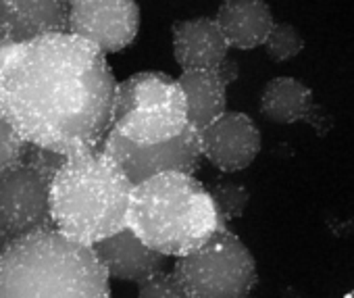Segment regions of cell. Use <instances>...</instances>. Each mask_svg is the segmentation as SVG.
Wrapping results in <instances>:
<instances>
[{"instance_id": "3957f363", "label": "cell", "mask_w": 354, "mask_h": 298, "mask_svg": "<svg viewBox=\"0 0 354 298\" xmlns=\"http://www.w3.org/2000/svg\"><path fill=\"white\" fill-rule=\"evenodd\" d=\"M127 227L167 257H186L227 225L194 174L167 171L133 186Z\"/></svg>"}, {"instance_id": "484cf974", "label": "cell", "mask_w": 354, "mask_h": 298, "mask_svg": "<svg viewBox=\"0 0 354 298\" xmlns=\"http://www.w3.org/2000/svg\"><path fill=\"white\" fill-rule=\"evenodd\" d=\"M244 298H257V296H252V294H248V296H244Z\"/></svg>"}, {"instance_id": "7a4b0ae2", "label": "cell", "mask_w": 354, "mask_h": 298, "mask_svg": "<svg viewBox=\"0 0 354 298\" xmlns=\"http://www.w3.org/2000/svg\"><path fill=\"white\" fill-rule=\"evenodd\" d=\"M94 248L57 227L15 238L0 257V298H111Z\"/></svg>"}, {"instance_id": "8fae6325", "label": "cell", "mask_w": 354, "mask_h": 298, "mask_svg": "<svg viewBox=\"0 0 354 298\" xmlns=\"http://www.w3.org/2000/svg\"><path fill=\"white\" fill-rule=\"evenodd\" d=\"M230 42L215 17L173 24V57L184 71L217 69L227 61Z\"/></svg>"}, {"instance_id": "44dd1931", "label": "cell", "mask_w": 354, "mask_h": 298, "mask_svg": "<svg viewBox=\"0 0 354 298\" xmlns=\"http://www.w3.org/2000/svg\"><path fill=\"white\" fill-rule=\"evenodd\" d=\"M26 144L28 142L9 119L0 121V171L21 161Z\"/></svg>"}, {"instance_id": "6da1fadb", "label": "cell", "mask_w": 354, "mask_h": 298, "mask_svg": "<svg viewBox=\"0 0 354 298\" xmlns=\"http://www.w3.org/2000/svg\"><path fill=\"white\" fill-rule=\"evenodd\" d=\"M0 86L24 140L67 157L98 151L113 125L117 82L106 57L71 32L0 46Z\"/></svg>"}, {"instance_id": "277c9868", "label": "cell", "mask_w": 354, "mask_h": 298, "mask_svg": "<svg viewBox=\"0 0 354 298\" xmlns=\"http://www.w3.org/2000/svg\"><path fill=\"white\" fill-rule=\"evenodd\" d=\"M133 184L102 148L69 157L50 184L55 227L75 242H96L127 227Z\"/></svg>"}, {"instance_id": "8992f818", "label": "cell", "mask_w": 354, "mask_h": 298, "mask_svg": "<svg viewBox=\"0 0 354 298\" xmlns=\"http://www.w3.org/2000/svg\"><path fill=\"white\" fill-rule=\"evenodd\" d=\"M173 273L190 298H244L259 283L252 252L230 227H221L203 248L177 257Z\"/></svg>"}, {"instance_id": "7c38bea8", "label": "cell", "mask_w": 354, "mask_h": 298, "mask_svg": "<svg viewBox=\"0 0 354 298\" xmlns=\"http://www.w3.org/2000/svg\"><path fill=\"white\" fill-rule=\"evenodd\" d=\"M92 248L104 265L109 277L115 279L140 283L150 275L165 271L162 267L167 254L150 248L144 240L136 236L131 227H123L121 232L96 242Z\"/></svg>"}, {"instance_id": "ba28073f", "label": "cell", "mask_w": 354, "mask_h": 298, "mask_svg": "<svg viewBox=\"0 0 354 298\" xmlns=\"http://www.w3.org/2000/svg\"><path fill=\"white\" fill-rule=\"evenodd\" d=\"M50 180L24 161L0 171V232L24 238L55 227Z\"/></svg>"}, {"instance_id": "2e32d148", "label": "cell", "mask_w": 354, "mask_h": 298, "mask_svg": "<svg viewBox=\"0 0 354 298\" xmlns=\"http://www.w3.org/2000/svg\"><path fill=\"white\" fill-rule=\"evenodd\" d=\"M232 48L252 50L265 44L273 30V13L265 0H223L215 15Z\"/></svg>"}, {"instance_id": "4fadbf2b", "label": "cell", "mask_w": 354, "mask_h": 298, "mask_svg": "<svg viewBox=\"0 0 354 298\" xmlns=\"http://www.w3.org/2000/svg\"><path fill=\"white\" fill-rule=\"evenodd\" d=\"M261 113L265 119L281 125L306 121L319 133H325L329 119L317 106L313 90L296 77H275L261 94Z\"/></svg>"}, {"instance_id": "e0dca14e", "label": "cell", "mask_w": 354, "mask_h": 298, "mask_svg": "<svg viewBox=\"0 0 354 298\" xmlns=\"http://www.w3.org/2000/svg\"><path fill=\"white\" fill-rule=\"evenodd\" d=\"M209 192H211L215 207H217L225 225L234 219H240L248 207V201H250L248 188L242 184L230 182V180H215L209 186Z\"/></svg>"}, {"instance_id": "ac0fdd59", "label": "cell", "mask_w": 354, "mask_h": 298, "mask_svg": "<svg viewBox=\"0 0 354 298\" xmlns=\"http://www.w3.org/2000/svg\"><path fill=\"white\" fill-rule=\"evenodd\" d=\"M265 53L275 63H286L298 57L304 48V40L300 32L290 24H275L265 40Z\"/></svg>"}, {"instance_id": "ffe728a7", "label": "cell", "mask_w": 354, "mask_h": 298, "mask_svg": "<svg viewBox=\"0 0 354 298\" xmlns=\"http://www.w3.org/2000/svg\"><path fill=\"white\" fill-rule=\"evenodd\" d=\"M67 155L63 153H57V151H50V148H44V146H38V144H26L24 148V157L21 161L34 169H38L42 176H46L50 182L55 180V176L61 171V167L67 163Z\"/></svg>"}, {"instance_id": "9a60e30c", "label": "cell", "mask_w": 354, "mask_h": 298, "mask_svg": "<svg viewBox=\"0 0 354 298\" xmlns=\"http://www.w3.org/2000/svg\"><path fill=\"white\" fill-rule=\"evenodd\" d=\"M234 75L225 61L217 69H190L177 77L186 92L190 125L194 129L203 131L227 111V84Z\"/></svg>"}, {"instance_id": "5b68a950", "label": "cell", "mask_w": 354, "mask_h": 298, "mask_svg": "<svg viewBox=\"0 0 354 298\" xmlns=\"http://www.w3.org/2000/svg\"><path fill=\"white\" fill-rule=\"evenodd\" d=\"M188 127V100L180 80L160 71H142L117 84L111 129L123 138L158 144Z\"/></svg>"}, {"instance_id": "7402d4cb", "label": "cell", "mask_w": 354, "mask_h": 298, "mask_svg": "<svg viewBox=\"0 0 354 298\" xmlns=\"http://www.w3.org/2000/svg\"><path fill=\"white\" fill-rule=\"evenodd\" d=\"M7 17H9V0H0V46H3V42H5Z\"/></svg>"}, {"instance_id": "52a82bcc", "label": "cell", "mask_w": 354, "mask_h": 298, "mask_svg": "<svg viewBox=\"0 0 354 298\" xmlns=\"http://www.w3.org/2000/svg\"><path fill=\"white\" fill-rule=\"evenodd\" d=\"M100 148L119 163L133 186L167 171L194 174L205 157L201 131L192 125L180 136L158 144H136L119 131L109 129Z\"/></svg>"}, {"instance_id": "d4e9b609", "label": "cell", "mask_w": 354, "mask_h": 298, "mask_svg": "<svg viewBox=\"0 0 354 298\" xmlns=\"http://www.w3.org/2000/svg\"><path fill=\"white\" fill-rule=\"evenodd\" d=\"M344 298H354V288H352V290H350V292H348V294H346Z\"/></svg>"}, {"instance_id": "30bf717a", "label": "cell", "mask_w": 354, "mask_h": 298, "mask_svg": "<svg viewBox=\"0 0 354 298\" xmlns=\"http://www.w3.org/2000/svg\"><path fill=\"white\" fill-rule=\"evenodd\" d=\"M205 159L223 174L244 171L261 153V131L252 117L240 111H225L201 131Z\"/></svg>"}, {"instance_id": "603a6c76", "label": "cell", "mask_w": 354, "mask_h": 298, "mask_svg": "<svg viewBox=\"0 0 354 298\" xmlns=\"http://www.w3.org/2000/svg\"><path fill=\"white\" fill-rule=\"evenodd\" d=\"M13 242V238L11 236H7L5 232H0V257L5 254V250L9 248V244Z\"/></svg>"}, {"instance_id": "d6986e66", "label": "cell", "mask_w": 354, "mask_h": 298, "mask_svg": "<svg viewBox=\"0 0 354 298\" xmlns=\"http://www.w3.org/2000/svg\"><path fill=\"white\" fill-rule=\"evenodd\" d=\"M138 298H190V294L173 271H158L138 283Z\"/></svg>"}, {"instance_id": "5bb4252c", "label": "cell", "mask_w": 354, "mask_h": 298, "mask_svg": "<svg viewBox=\"0 0 354 298\" xmlns=\"http://www.w3.org/2000/svg\"><path fill=\"white\" fill-rule=\"evenodd\" d=\"M69 7L71 0H9L3 46L69 32Z\"/></svg>"}, {"instance_id": "9c48e42d", "label": "cell", "mask_w": 354, "mask_h": 298, "mask_svg": "<svg viewBox=\"0 0 354 298\" xmlns=\"http://www.w3.org/2000/svg\"><path fill=\"white\" fill-rule=\"evenodd\" d=\"M69 32L104 55L121 53L140 32V7L136 0H71Z\"/></svg>"}, {"instance_id": "cb8c5ba5", "label": "cell", "mask_w": 354, "mask_h": 298, "mask_svg": "<svg viewBox=\"0 0 354 298\" xmlns=\"http://www.w3.org/2000/svg\"><path fill=\"white\" fill-rule=\"evenodd\" d=\"M7 119V102H5V92L3 86H0V121Z\"/></svg>"}]
</instances>
